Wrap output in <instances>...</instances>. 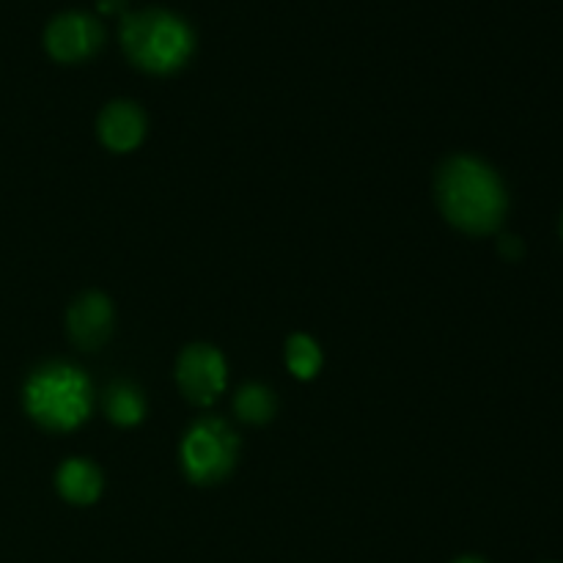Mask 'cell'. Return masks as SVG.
Instances as JSON below:
<instances>
[{
    "label": "cell",
    "instance_id": "obj_1",
    "mask_svg": "<svg viewBox=\"0 0 563 563\" xmlns=\"http://www.w3.org/2000/svg\"><path fill=\"white\" fill-rule=\"evenodd\" d=\"M438 203L451 225L467 234H493L506 214V190L482 159L454 157L438 174Z\"/></svg>",
    "mask_w": 563,
    "mask_h": 563
},
{
    "label": "cell",
    "instance_id": "obj_2",
    "mask_svg": "<svg viewBox=\"0 0 563 563\" xmlns=\"http://www.w3.org/2000/svg\"><path fill=\"white\" fill-rule=\"evenodd\" d=\"M25 412L49 432H71L88 421L93 390L86 374L69 363H49L36 368L22 390Z\"/></svg>",
    "mask_w": 563,
    "mask_h": 563
},
{
    "label": "cell",
    "instance_id": "obj_3",
    "mask_svg": "<svg viewBox=\"0 0 563 563\" xmlns=\"http://www.w3.org/2000/svg\"><path fill=\"white\" fill-rule=\"evenodd\" d=\"M121 42L126 55L141 69L154 75L176 71L192 53V33L176 14L163 9L135 11L124 16L121 25Z\"/></svg>",
    "mask_w": 563,
    "mask_h": 563
},
{
    "label": "cell",
    "instance_id": "obj_4",
    "mask_svg": "<svg viewBox=\"0 0 563 563\" xmlns=\"http://www.w3.org/2000/svg\"><path fill=\"white\" fill-rule=\"evenodd\" d=\"M236 434L220 418L192 423L181 443V467L192 484H218L236 465Z\"/></svg>",
    "mask_w": 563,
    "mask_h": 563
},
{
    "label": "cell",
    "instance_id": "obj_5",
    "mask_svg": "<svg viewBox=\"0 0 563 563\" xmlns=\"http://www.w3.org/2000/svg\"><path fill=\"white\" fill-rule=\"evenodd\" d=\"M176 383L187 401L207 407L225 390V361L214 346H187L176 363Z\"/></svg>",
    "mask_w": 563,
    "mask_h": 563
},
{
    "label": "cell",
    "instance_id": "obj_6",
    "mask_svg": "<svg viewBox=\"0 0 563 563\" xmlns=\"http://www.w3.org/2000/svg\"><path fill=\"white\" fill-rule=\"evenodd\" d=\"M44 42H47L53 58L80 60L97 53V47L102 44V27L93 16L80 14V11H66L49 22Z\"/></svg>",
    "mask_w": 563,
    "mask_h": 563
},
{
    "label": "cell",
    "instance_id": "obj_7",
    "mask_svg": "<svg viewBox=\"0 0 563 563\" xmlns=\"http://www.w3.org/2000/svg\"><path fill=\"white\" fill-rule=\"evenodd\" d=\"M69 335L80 350H99L113 333V306L99 291L80 295L69 308Z\"/></svg>",
    "mask_w": 563,
    "mask_h": 563
},
{
    "label": "cell",
    "instance_id": "obj_8",
    "mask_svg": "<svg viewBox=\"0 0 563 563\" xmlns=\"http://www.w3.org/2000/svg\"><path fill=\"white\" fill-rule=\"evenodd\" d=\"M99 141L115 154H126L137 148L146 137V115L135 102H113L99 113L97 121Z\"/></svg>",
    "mask_w": 563,
    "mask_h": 563
},
{
    "label": "cell",
    "instance_id": "obj_9",
    "mask_svg": "<svg viewBox=\"0 0 563 563\" xmlns=\"http://www.w3.org/2000/svg\"><path fill=\"white\" fill-rule=\"evenodd\" d=\"M55 487H58L60 498L69 500L71 506H91L97 504L99 495H102L104 478L93 462L66 460L64 465L58 467Z\"/></svg>",
    "mask_w": 563,
    "mask_h": 563
},
{
    "label": "cell",
    "instance_id": "obj_10",
    "mask_svg": "<svg viewBox=\"0 0 563 563\" xmlns=\"http://www.w3.org/2000/svg\"><path fill=\"white\" fill-rule=\"evenodd\" d=\"M104 410L115 427H137L146 416V399L132 383H113L104 394Z\"/></svg>",
    "mask_w": 563,
    "mask_h": 563
},
{
    "label": "cell",
    "instance_id": "obj_11",
    "mask_svg": "<svg viewBox=\"0 0 563 563\" xmlns=\"http://www.w3.org/2000/svg\"><path fill=\"white\" fill-rule=\"evenodd\" d=\"M322 350H319V344L311 335L297 333L286 341V366H289V372L297 379H302V383L313 379L319 374V368H322Z\"/></svg>",
    "mask_w": 563,
    "mask_h": 563
},
{
    "label": "cell",
    "instance_id": "obj_12",
    "mask_svg": "<svg viewBox=\"0 0 563 563\" xmlns=\"http://www.w3.org/2000/svg\"><path fill=\"white\" fill-rule=\"evenodd\" d=\"M275 407L278 405H275L273 390L256 383L240 388V394H236L234 399L236 416H240V421L245 423H267L269 418L275 416Z\"/></svg>",
    "mask_w": 563,
    "mask_h": 563
},
{
    "label": "cell",
    "instance_id": "obj_13",
    "mask_svg": "<svg viewBox=\"0 0 563 563\" xmlns=\"http://www.w3.org/2000/svg\"><path fill=\"white\" fill-rule=\"evenodd\" d=\"M500 251H504L506 256H511V258H517V256H520V245H517V240H515V236H506V240H504V245H500Z\"/></svg>",
    "mask_w": 563,
    "mask_h": 563
},
{
    "label": "cell",
    "instance_id": "obj_14",
    "mask_svg": "<svg viewBox=\"0 0 563 563\" xmlns=\"http://www.w3.org/2000/svg\"><path fill=\"white\" fill-rule=\"evenodd\" d=\"M124 3H126V0H99V5H102V9H108V11L121 9Z\"/></svg>",
    "mask_w": 563,
    "mask_h": 563
},
{
    "label": "cell",
    "instance_id": "obj_15",
    "mask_svg": "<svg viewBox=\"0 0 563 563\" xmlns=\"http://www.w3.org/2000/svg\"><path fill=\"white\" fill-rule=\"evenodd\" d=\"M454 563H484V561H478V559H460V561H454Z\"/></svg>",
    "mask_w": 563,
    "mask_h": 563
}]
</instances>
